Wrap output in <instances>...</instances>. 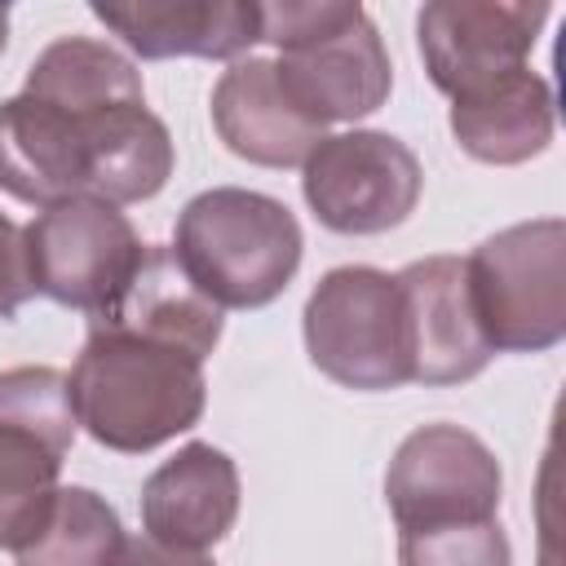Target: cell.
<instances>
[{
  "label": "cell",
  "instance_id": "obj_19",
  "mask_svg": "<svg viewBox=\"0 0 566 566\" xmlns=\"http://www.w3.org/2000/svg\"><path fill=\"white\" fill-rule=\"evenodd\" d=\"M22 93H31L49 106H62L71 115H93V111H111L124 102H146L137 66L119 49H111L106 40H93V35L53 40L31 62Z\"/></svg>",
  "mask_w": 566,
  "mask_h": 566
},
{
  "label": "cell",
  "instance_id": "obj_6",
  "mask_svg": "<svg viewBox=\"0 0 566 566\" xmlns=\"http://www.w3.org/2000/svg\"><path fill=\"white\" fill-rule=\"evenodd\" d=\"M71 389L57 367L0 371V548H22L53 513L75 442Z\"/></svg>",
  "mask_w": 566,
  "mask_h": 566
},
{
  "label": "cell",
  "instance_id": "obj_14",
  "mask_svg": "<svg viewBox=\"0 0 566 566\" xmlns=\"http://www.w3.org/2000/svg\"><path fill=\"white\" fill-rule=\"evenodd\" d=\"M212 124L221 142L261 168H296L327 137V124L310 119L279 84L274 57H239L212 88Z\"/></svg>",
  "mask_w": 566,
  "mask_h": 566
},
{
  "label": "cell",
  "instance_id": "obj_22",
  "mask_svg": "<svg viewBox=\"0 0 566 566\" xmlns=\"http://www.w3.org/2000/svg\"><path fill=\"white\" fill-rule=\"evenodd\" d=\"M31 296H35V287H31V274H27L22 226H13L0 212V318H13Z\"/></svg>",
  "mask_w": 566,
  "mask_h": 566
},
{
  "label": "cell",
  "instance_id": "obj_2",
  "mask_svg": "<svg viewBox=\"0 0 566 566\" xmlns=\"http://www.w3.org/2000/svg\"><path fill=\"white\" fill-rule=\"evenodd\" d=\"M261 40L279 49L274 71L292 102L318 119H363L385 106L394 66L363 4L283 0L261 4Z\"/></svg>",
  "mask_w": 566,
  "mask_h": 566
},
{
  "label": "cell",
  "instance_id": "obj_15",
  "mask_svg": "<svg viewBox=\"0 0 566 566\" xmlns=\"http://www.w3.org/2000/svg\"><path fill=\"white\" fill-rule=\"evenodd\" d=\"M239 517V469L212 442H186L142 486V526L150 539L203 553Z\"/></svg>",
  "mask_w": 566,
  "mask_h": 566
},
{
  "label": "cell",
  "instance_id": "obj_9",
  "mask_svg": "<svg viewBox=\"0 0 566 566\" xmlns=\"http://www.w3.org/2000/svg\"><path fill=\"white\" fill-rule=\"evenodd\" d=\"M504 473L491 447L460 424H420L385 473V504L398 531L486 522L500 509Z\"/></svg>",
  "mask_w": 566,
  "mask_h": 566
},
{
  "label": "cell",
  "instance_id": "obj_11",
  "mask_svg": "<svg viewBox=\"0 0 566 566\" xmlns=\"http://www.w3.org/2000/svg\"><path fill=\"white\" fill-rule=\"evenodd\" d=\"M416 385H460L491 363L486 332L469 296L464 256H424L394 274Z\"/></svg>",
  "mask_w": 566,
  "mask_h": 566
},
{
  "label": "cell",
  "instance_id": "obj_12",
  "mask_svg": "<svg viewBox=\"0 0 566 566\" xmlns=\"http://www.w3.org/2000/svg\"><path fill=\"white\" fill-rule=\"evenodd\" d=\"M221 305H212L190 274L181 270L177 252L164 243H146L142 261L124 279V287L88 314V332H124L155 345H172L190 358H208L221 340Z\"/></svg>",
  "mask_w": 566,
  "mask_h": 566
},
{
  "label": "cell",
  "instance_id": "obj_8",
  "mask_svg": "<svg viewBox=\"0 0 566 566\" xmlns=\"http://www.w3.org/2000/svg\"><path fill=\"white\" fill-rule=\"evenodd\" d=\"M27 274L31 287L66 310L97 314L142 261V239L133 221L102 199H66L44 208L27 230Z\"/></svg>",
  "mask_w": 566,
  "mask_h": 566
},
{
  "label": "cell",
  "instance_id": "obj_23",
  "mask_svg": "<svg viewBox=\"0 0 566 566\" xmlns=\"http://www.w3.org/2000/svg\"><path fill=\"white\" fill-rule=\"evenodd\" d=\"M106 566H217L208 553H186V548H168L150 535H124L119 548L111 553Z\"/></svg>",
  "mask_w": 566,
  "mask_h": 566
},
{
  "label": "cell",
  "instance_id": "obj_13",
  "mask_svg": "<svg viewBox=\"0 0 566 566\" xmlns=\"http://www.w3.org/2000/svg\"><path fill=\"white\" fill-rule=\"evenodd\" d=\"M0 190L22 203H66L88 195L84 115L49 106L31 93L0 102Z\"/></svg>",
  "mask_w": 566,
  "mask_h": 566
},
{
  "label": "cell",
  "instance_id": "obj_7",
  "mask_svg": "<svg viewBox=\"0 0 566 566\" xmlns=\"http://www.w3.org/2000/svg\"><path fill=\"white\" fill-rule=\"evenodd\" d=\"M301 190L318 226L336 234H385L420 203V159L407 142L376 128L323 137L301 164Z\"/></svg>",
  "mask_w": 566,
  "mask_h": 566
},
{
  "label": "cell",
  "instance_id": "obj_20",
  "mask_svg": "<svg viewBox=\"0 0 566 566\" xmlns=\"http://www.w3.org/2000/svg\"><path fill=\"white\" fill-rule=\"evenodd\" d=\"M119 513L88 486H62L49 522L13 553L18 566H106L119 548Z\"/></svg>",
  "mask_w": 566,
  "mask_h": 566
},
{
  "label": "cell",
  "instance_id": "obj_24",
  "mask_svg": "<svg viewBox=\"0 0 566 566\" xmlns=\"http://www.w3.org/2000/svg\"><path fill=\"white\" fill-rule=\"evenodd\" d=\"M4 44H9V9L0 4V53H4Z\"/></svg>",
  "mask_w": 566,
  "mask_h": 566
},
{
  "label": "cell",
  "instance_id": "obj_10",
  "mask_svg": "<svg viewBox=\"0 0 566 566\" xmlns=\"http://www.w3.org/2000/svg\"><path fill=\"white\" fill-rule=\"evenodd\" d=\"M544 22L548 4L539 0H433L416 18V44L433 88L455 102L522 71Z\"/></svg>",
  "mask_w": 566,
  "mask_h": 566
},
{
  "label": "cell",
  "instance_id": "obj_3",
  "mask_svg": "<svg viewBox=\"0 0 566 566\" xmlns=\"http://www.w3.org/2000/svg\"><path fill=\"white\" fill-rule=\"evenodd\" d=\"M301 226L287 203L243 190L212 186L195 195L177 217V261L190 283L221 310L270 305L301 265Z\"/></svg>",
  "mask_w": 566,
  "mask_h": 566
},
{
  "label": "cell",
  "instance_id": "obj_5",
  "mask_svg": "<svg viewBox=\"0 0 566 566\" xmlns=\"http://www.w3.org/2000/svg\"><path fill=\"white\" fill-rule=\"evenodd\" d=\"M301 327L310 363L345 389L380 394L411 380L398 283L376 265L327 270L305 301Z\"/></svg>",
  "mask_w": 566,
  "mask_h": 566
},
{
  "label": "cell",
  "instance_id": "obj_1",
  "mask_svg": "<svg viewBox=\"0 0 566 566\" xmlns=\"http://www.w3.org/2000/svg\"><path fill=\"white\" fill-rule=\"evenodd\" d=\"M66 389L75 424L124 455L155 451L195 429L208 402L199 358L124 332H88Z\"/></svg>",
  "mask_w": 566,
  "mask_h": 566
},
{
  "label": "cell",
  "instance_id": "obj_17",
  "mask_svg": "<svg viewBox=\"0 0 566 566\" xmlns=\"http://www.w3.org/2000/svg\"><path fill=\"white\" fill-rule=\"evenodd\" d=\"M553 88L539 71L522 66L478 93L451 102V137L478 164H526L553 142Z\"/></svg>",
  "mask_w": 566,
  "mask_h": 566
},
{
  "label": "cell",
  "instance_id": "obj_4",
  "mask_svg": "<svg viewBox=\"0 0 566 566\" xmlns=\"http://www.w3.org/2000/svg\"><path fill=\"white\" fill-rule=\"evenodd\" d=\"M469 296L491 349L539 354L566 336V221H517L464 256Z\"/></svg>",
  "mask_w": 566,
  "mask_h": 566
},
{
  "label": "cell",
  "instance_id": "obj_21",
  "mask_svg": "<svg viewBox=\"0 0 566 566\" xmlns=\"http://www.w3.org/2000/svg\"><path fill=\"white\" fill-rule=\"evenodd\" d=\"M398 562L402 566H513V553L500 522L486 517V522L398 531Z\"/></svg>",
  "mask_w": 566,
  "mask_h": 566
},
{
  "label": "cell",
  "instance_id": "obj_18",
  "mask_svg": "<svg viewBox=\"0 0 566 566\" xmlns=\"http://www.w3.org/2000/svg\"><path fill=\"white\" fill-rule=\"evenodd\" d=\"M88 133V199L142 203L172 177V137L146 102H124L84 115Z\"/></svg>",
  "mask_w": 566,
  "mask_h": 566
},
{
  "label": "cell",
  "instance_id": "obj_16",
  "mask_svg": "<svg viewBox=\"0 0 566 566\" xmlns=\"http://www.w3.org/2000/svg\"><path fill=\"white\" fill-rule=\"evenodd\" d=\"M88 13L142 57H239L261 40L256 0H93Z\"/></svg>",
  "mask_w": 566,
  "mask_h": 566
}]
</instances>
